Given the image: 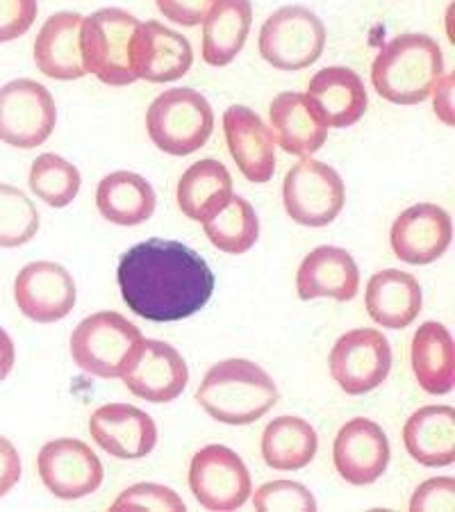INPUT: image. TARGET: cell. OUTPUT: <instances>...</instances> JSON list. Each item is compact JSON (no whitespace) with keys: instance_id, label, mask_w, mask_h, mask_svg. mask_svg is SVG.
<instances>
[{"instance_id":"24","label":"cell","mask_w":455,"mask_h":512,"mask_svg":"<svg viewBox=\"0 0 455 512\" xmlns=\"http://www.w3.org/2000/svg\"><path fill=\"white\" fill-rule=\"evenodd\" d=\"M421 299L424 296L415 276L399 269H385L371 276L364 305L378 326L403 330L419 317Z\"/></svg>"},{"instance_id":"13","label":"cell","mask_w":455,"mask_h":512,"mask_svg":"<svg viewBox=\"0 0 455 512\" xmlns=\"http://www.w3.org/2000/svg\"><path fill=\"white\" fill-rule=\"evenodd\" d=\"M14 301L28 319L55 324L76 308V280L57 262H30L16 276Z\"/></svg>"},{"instance_id":"37","label":"cell","mask_w":455,"mask_h":512,"mask_svg":"<svg viewBox=\"0 0 455 512\" xmlns=\"http://www.w3.org/2000/svg\"><path fill=\"white\" fill-rule=\"evenodd\" d=\"M455 508V481L453 478H430L417 487L410 501V510H440L451 512Z\"/></svg>"},{"instance_id":"41","label":"cell","mask_w":455,"mask_h":512,"mask_svg":"<svg viewBox=\"0 0 455 512\" xmlns=\"http://www.w3.org/2000/svg\"><path fill=\"white\" fill-rule=\"evenodd\" d=\"M14 358L16 353H14L12 337L7 335V330L3 326H0V383L10 376V371L14 367Z\"/></svg>"},{"instance_id":"16","label":"cell","mask_w":455,"mask_h":512,"mask_svg":"<svg viewBox=\"0 0 455 512\" xmlns=\"http://www.w3.org/2000/svg\"><path fill=\"white\" fill-rule=\"evenodd\" d=\"M128 390L151 403H169L185 392L189 369L182 355L162 340H144L121 376Z\"/></svg>"},{"instance_id":"22","label":"cell","mask_w":455,"mask_h":512,"mask_svg":"<svg viewBox=\"0 0 455 512\" xmlns=\"http://www.w3.org/2000/svg\"><path fill=\"white\" fill-rule=\"evenodd\" d=\"M269 119L273 139L289 155L310 158L328 139L326 121L314 110L312 101L299 92H283L271 101Z\"/></svg>"},{"instance_id":"28","label":"cell","mask_w":455,"mask_h":512,"mask_svg":"<svg viewBox=\"0 0 455 512\" xmlns=\"http://www.w3.org/2000/svg\"><path fill=\"white\" fill-rule=\"evenodd\" d=\"M157 196L144 176L114 171L96 187V208L101 217L117 226H139L153 217Z\"/></svg>"},{"instance_id":"2","label":"cell","mask_w":455,"mask_h":512,"mask_svg":"<svg viewBox=\"0 0 455 512\" xmlns=\"http://www.w3.org/2000/svg\"><path fill=\"white\" fill-rule=\"evenodd\" d=\"M278 396L276 383L260 365L233 358L219 362L203 376L196 401L221 424L246 426L267 415Z\"/></svg>"},{"instance_id":"18","label":"cell","mask_w":455,"mask_h":512,"mask_svg":"<svg viewBox=\"0 0 455 512\" xmlns=\"http://www.w3.org/2000/svg\"><path fill=\"white\" fill-rule=\"evenodd\" d=\"M223 135L248 183H269L276 171V139L260 114L246 105L228 107L223 114Z\"/></svg>"},{"instance_id":"30","label":"cell","mask_w":455,"mask_h":512,"mask_svg":"<svg viewBox=\"0 0 455 512\" xmlns=\"http://www.w3.org/2000/svg\"><path fill=\"white\" fill-rule=\"evenodd\" d=\"M317 431L301 417H278L264 428L262 458L271 469L296 472L317 456Z\"/></svg>"},{"instance_id":"4","label":"cell","mask_w":455,"mask_h":512,"mask_svg":"<svg viewBox=\"0 0 455 512\" xmlns=\"http://www.w3.org/2000/svg\"><path fill=\"white\" fill-rule=\"evenodd\" d=\"M146 130L162 153L185 158L210 139L214 130L212 105L203 94L189 87L169 89L148 107Z\"/></svg>"},{"instance_id":"25","label":"cell","mask_w":455,"mask_h":512,"mask_svg":"<svg viewBox=\"0 0 455 512\" xmlns=\"http://www.w3.org/2000/svg\"><path fill=\"white\" fill-rule=\"evenodd\" d=\"M403 444L424 467L455 462V410L451 406L419 408L403 426Z\"/></svg>"},{"instance_id":"19","label":"cell","mask_w":455,"mask_h":512,"mask_svg":"<svg viewBox=\"0 0 455 512\" xmlns=\"http://www.w3.org/2000/svg\"><path fill=\"white\" fill-rule=\"evenodd\" d=\"M89 433L105 453L119 460L146 458L157 444L151 415L128 403H107L89 419Z\"/></svg>"},{"instance_id":"10","label":"cell","mask_w":455,"mask_h":512,"mask_svg":"<svg viewBox=\"0 0 455 512\" xmlns=\"http://www.w3.org/2000/svg\"><path fill=\"white\" fill-rule=\"evenodd\" d=\"M392 360V346L380 330L358 328L339 337L330 351L328 367L346 394L360 396L385 383Z\"/></svg>"},{"instance_id":"15","label":"cell","mask_w":455,"mask_h":512,"mask_svg":"<svg viewBox=\"0 0 455 512\" xmlns=\"http://www.w3.org/2000/svg\"><path fill=\"white\" fill-rule=\"evenodd\" d=\"M392 251L408 264H430L451 249V214L435 203H417L403 210L392 224Z\"/></svg>"},{"instance_id":"32","label":"cell","mask_w":455,"mask_h":512,"mask_svg":"<svg viewBox=\"0 0 455 512\" xmlns=\"http://www.w3.org/2000/svg\"><path fill=\"white\" fill-rule=\"evenodd\" d=\"M80 171L62 155L44 153L30 167V189L51 208H66L80 192Z\"/></svg>"},{"instance_id":"31","label":"cell","mask_w":455,"mask_h":512,"mask_svg":"<svg viewBox=\"0 0 455 512\" xmlns=\"http://www.w3.org/2000/svg\"><path fill=\"white\" fill-rule=\"evenodd\" d=\"M205 237L228 255H242L253 249L260 237V219L253 205L242 196H230V201L203 224Z\"/></svg>"},{"instance_id":"5","label":"cell","mask_w":455,"mask_h":512,"mask_svg":"<svg viewBox=\"0 0 455 512\" xmlns=\"http://www.w3.org/2000/svg\"><path fill=\"white\" fill-rule=\"evenodd\" d=\"M144 335L119 312H96L71 335L73 362L98 378H119L142 349Z\"/></svg>"},{"instance_id":"39","label":"cell","mask_w":455,"mask_h":512,"mask_svg":"<svg viewBox=\"0 0 455 512\" xmlns=\"http://www.w3.org/2000/svg\"><path fill=\"white\" fill-rule=\"evenodd\" d=\"M21 478V456L7 437L0 435V499L5 497Z\"/></svg>"},{"instance_id":"7","label":"cell","mask_w":455,"mask_h":512,"mask_svg":"<svg viewBox=\"0 0 455 512\" xmlns=\"http://www.w3.org/2000/svg\"><path fill=\"white\" fill-rule=\"evenodd\" d=\"M260 55L280 71H301L326 48V26L308 7L287 5L273 12L260 30Z\"/></svg>"},{"instance_id":"14","label":"cell","mask_w":455,"mask_h":512,"mask_svg":"<svg viewBox=\"0 0 455 512\" xmlns=\"http://www.w3.org/2000/svg\"><path fill=\"white\" fill-rule=\"evenodd\" d=\"M130 69L137 80L173 82L194 64V51L185 35L157 21L139 23L128 46Z\"/></svg>"},{"instance_id":"20","label":"cell","mask_w":455,"mask_h":512,"mask_svg":"<svg viewBox=\"0 0 455 512\" xmlns=\"http://www.w3.org/2000/svg\"><path fill=\"white\" fill-rule=\"evenodd\" d=\"M358 287V264L349 251L337 249V246H319L305 255L299 274H296V289H299L301 301H351L358 294Z\"/></svg>"},{"instance_id":"8","label":"cell","mask_w":455,"mask_h":512,"mask_svg":"<svg viewBox=\"0 0 455 512\" xmlns=\"http://www.w3.org/2000/svg\"><path fill=\"white\" fill-rule=\"evenodd\" d=\"M283 201L296 224L324 228L344 210L346 187L333 167L308 158L289 169L283 183Z\"/></svg>"},{"instance_id":"21","label":"cell","mask_w":455,"mask_h":512,"mask_svg":"<svg viewBox=\"0 0 455 512\" xmlns=\"http://www.w3.org/2000/svg\"><path fill=\"white\" fill-rule=\"evenodd\" d=\"M328 128H349L367 112L369 98L360 76L346 66H326L310 80L308 94Z\"/></svg>"},{"instance_id":"33","label":"cell","mask_w":455,"mask_h":512,"mask_svg":"<svg viewBox=\"0 0 455 512\" xmlns=\"http://www.w3.org/2000/svg\"><path fill=\"white\" fill-rule=\"evenodd\" d=\"M39 230V212L23 189L0 183V246L16 249Z\"/></svg>"},{"instance_id":"11","label":"cell","mask_w":455,"mask_h":512,"mask_svg":"<svg viewBox=\"0 0 455 512\" xmlns=\"http://www.w3.org/2000/svg\"><path fill=\"white\" fill-rule=\"evenodd\" d=\"M189 487L196 501L214 512L239 510L253 492L244 460L223 444H210L196 453L189 467Z\"/></svg>"},{"instance_id":"38","label":"cell","mask_w":455,"mask_h":512,"mask_svg":"<svg viewBox=\"0 0 455 512\" xmlns=\"http://www.w3.org/2000/svg\"><path fill=\"white\" fill-rule=\"evenodd\" d=\"M157 10L178 26L194 28L205 19L214 0H155Z\"/></svg>"},{"instance_id":"12","label":"cell","mask_w":455,"mask_h":512,"mask_svg":"<svg viewBox=\"0 0 455 512\" xmlns=\"http://www.w3.org/2000/svg\"><path fill=\"white\" fill-rule=\"evenodd\" d=\"M37 469L41 483L57 499L76 501L94 494L103 485L105 469L85 442L62 437L39 451Z\"/></svg>"},{"instance_id":"29","label":"cell","mask_w":455,"mask_h":512,"mask_svg":"<svg viewBox=\"0 0 455 512\" xmlns=\"http://www.w3.org/2000/svg\"><path fill=\"white\" fill-rule=\"evenodd\" d=\"M233 196V176L217 160H198L182 173L178 183V205L194 221L212 219Z\"/></svg>"},{"instance_id":"34","label":"cell","mask_w":455,"mask_h":512,"mask_svg":"<svg viewBox=\"0 0 455 512\" xmlns=\"http://www.w3.org/2000/svg\"><path fill=\"white\" fill-rule=\"evenodd\" d=\"M255 510L267 512H314L317 510V501H314L312 492L308 487L296 481H271L262 485L258 492L253 494Z\"/></svg>"},{"instance_id":"26","label":"cell","mask_w":455,"mask_h":512,"mask_svg":"<svg viewBox=\"0 0 455 512\" xmlns=\"http://www.w3.org/2000/svg\"><path fill=\"white\" fill-rule=\"evenodd\" d=\"M203 23V60L228 66L242 53L253 26L251 0H214Z\"/></svg>"},{"instance_id":"3","label":"cell","mask_w":455,"mask_h":512,"mask_svg":"<svg viewBox=\"0 0 455 512\" xmlns=\"http://www.w3.org/2000/svg\"><path fill=\"white\" fill-rule=\"evenodd\" d=\"M444 73L442 48L433 37L401 35L387 41L371 64V82L394 105H419Z\"/></svg>"},{"instance_id":"36","label":"cell","mask_w":455,"mask_h":512,"mask_svg":"<svg viewBox=\"0 0 455 512\" xmlns=\"http://www.w3.org/2000/svg\"><path fill=\"white\" fill-rule=\"evenodd\" d=\"M37 0H0V44L26 35L37 19Z\"/></svg>"},{"instance_id":"17","label":"cell","mask_w":455,"mask_h":512,"mask_svg":"<svg viewBox=\"0 0 455 512\" xmlns=\"http://www.w3.org/2000/svg\"><path fill=\"white\" fill-rule=\"evenodd\" d=\"M337 474L351 485H371L390 465V442L383 428L371 419H351L333 444Z\"/></svg>"},{"instance_id":"40","label":"cell","mask_w":455,"mask_h":512,"mask_svg":"<svg viewBox=\"0 0 455 512\" xmlns=\"http://www.w3.org/2000/svg\"><path fill=\"white\" fill-rule=\"evenodd\" d=\"M435 110H437V114H440V119L444 123L453 126L455 119H453V76H451V73L440 82V87H437Z\"/></svg>"},{"instance_id":"1","label":"cell","mask_w":455,"mask_h":512,"mask_svg":"<svg viewBox=\"0 0 455 512\" xmlns=\"http://www.w3.org/2000/svg\"><path fill=\"white\" fill-rule=\"evenodd\" d=\"M117 280L128 308L169 324L201 312L214 294L210 264L176 239H146L121 255Z\"/></svg>"},{"instance_id":"23","label":"cell","mask_w":455,"mask_h":512,"mask_svg":"<svg viewBox=\"0 0 455 512\" xmlns=\"http://www.w3.org/2000/svg\"><path fill=\"white\" fill-rule=\"evenodd\" d=\"M82 16L78 12H57L48 16L35 39V64L53 80H78L87 76L80 48Z\"/></svg>"},{"instance_id":"9","label":"cell","mask_w":455,"mask_h":512,"mask_svg":"<svg viewBox=\"0 0 455 512\" xmlns=\"http://www.w3.org/2000/svg\"><path fill=\"white\" fill-rule=\"evenodd\" d=\"M57 107L37 80L19 78L0 87V139L14 148H37L53 135Z\"/></svg>"},{"instance_id":"27","label":"cell","mask_w":455,"mask_h":512,"mask_svg":"<svg viewBox=\"0 0 455 512\" xmlns=\"http://www.w3.org/2000/svg\"><path fill=\"white\" fill-rule=\"evenodd\" d=\"M412 371L419 387L433 396H444L455 387L453 337L440 321H426L412 337Z\"/></svg>"},{"instance_id":"6","label":"cell","mask_w":455,"mask_h":512,"mask_svg":"<svg viewBox=\"0 0 455 512\" xmlns=\"http://www.w3.org/2000/svg\"><path fill=\"white\" fill-rule=\"evenodd\" d=\"M139 21L119 7H105L82 19L80 48L87 73L110 87H126L135 82L130 69L128 46Z\"/></svg>"},{"instance_id":"35","label":"cell","mask_w":455,"mask_h":512,"mask_svg":"<svg viewBox=\"0 0 455 512\" xmlns=\"http://www.w3.org/2000/svg\"><path fill=\"white\" fill-rule=\"evenodd\" d=\"M112 510H173L185 512V501H182L176 492L164 485L155 483H139L128 487L126 492L117 497L112 503Z\"/></svg>"}]
</instances>
